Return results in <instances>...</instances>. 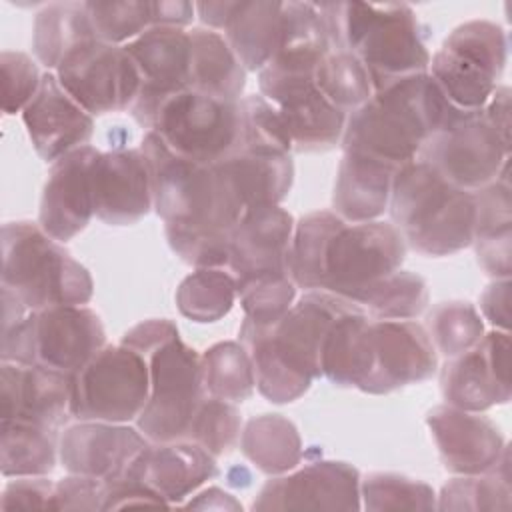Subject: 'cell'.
<instances>
[{
  "mask_svg": "<svg viewBox=\"0 0 512 512\" xmlns=\"http://www.w3.org/2000/svg\"><path fill=\"white\" fill-rule=\"evenodd\" d=\"M458 110L428 72L394 82L348 114L342 150L400 168L414 160L422 144Z\"/></svg>",
  "mask_w": 512,
  "mask_h": 512,
  "instance_id": "obj_1",
  "label": "cell"
},
{
  "mask_svg": "<svg viewBox=\"0 0 512 512\" xmlns=\"http://www.w3.org/2000/svg\"><path fill=\"white\" fill-rule=\"evenodd\" d=\"M330 50L352 52L366 68L374 92L426 74L430 52L408 4L320 2Z\"/></svg>",
  "mask_w": 512,
  "mask_h": 512,
  "instance_id": "obj_2",
  "label": "cell"
},
{
  "mask_svg": "<svg viewBox=\"0 0 512 512\" xmlns=\"http://www.w3.org/2000/svg\"><path fill=\"white\" fill-rule=\"evenodd\" d=\"M150 174L152 206L164 224L232 234L246 206L226 170L198 164L172 152L158 134L146 132L140 144Z\"/></svg>",
  "mask_w": 512,
  "mask_h": 512,
  "instance_id": "obj_3",
  "label": "cell"
},
{
  "mask_svg": "<svg viewBox=\"0 0 512 512\" xmlns=\"http://www.w3.org/2000/svg\"><path fill=\"white\" fill-rule=\"evenodd\" d=\"M388 212L406 246L422 256H450L472 246L474 192L450 184L420 158L396 170Z\"/></svg>",
  "mask_w": 512,
  "mask_h": 512,
  "instance_id": "obj_4",
  "label": "cell"
},
{
  "mask_svg": "<svg viewBox=\"0 0 512 512\" xmlns=\"http://www.w3.org/2000/svg\"><path fill=\"white\" fill-rule=\"evenodd\" d=\"M2 288L34 312L84 306L92 298L94 282L90 272L38 222L16 220L2 226Z\"/></svg>",
  "mask_w": 512,
  "mask_h": 512,
  "instance_id": "obj_5",
  "label": "cell"
},
{
  "mask_svg": "<svg viewBox=\"0 0 512 512\" xmlns=\"http://www.w3.org/2000/svg\"><path fill=\"white\" fill-rule=\"evenodd\" d=\"M102 346L106 332L88 306H52L28 312L2 330V362L36 364L74 376Z\"/></svg>",
  "mask_w": 512,
  "mask_h": 512,
  "instance_id": "obj_6",
  "label": "cell"
},
{
  "mask_svg": "<svg viewBox=\"0 0 512 512\" xmlns=\"http://www.w3.org/2000/svg\"><path fill=\"white\" fill-rule=\"evenodd\" d=\"M506 58L504 28L490 20H468L430 56L428 74L456 108L482 110L498 86Z\"/></svg>",
  "mask_w": 512,
  "mask_h": 512,
  "instance_id": "obj_7",
  "label": "cell"
},
{
  "mask_svg": "<svg viewBox=\"0 0 512 512\" xmlns=\"http://www.w3.org/2000/svg\"><path fill=\"white\" fill-rule=\"evenodd\" d=\"M148 394V360L122 342L106 344L72 376V418L128 424Z\"/></svg>",
  "mask_w": 512,
  "mask_h": 512,
  "instance_id": "obj_8",
  "label": "cell"
},
{
  "mask_svg": "<svg viewBox=\"0 0 512 512\" xmlns=\"http://www.w3.org/2000/svg\"><path fill=\"white\" fill-rule=\"evenodd\" d=\"M150 132L186 160L216 164L240 148V100L180 90L164 100Z\"/></svg>",
  "mask_w": 512,
  "mask_h": 512,
  "instance_id": "obj_9",
  "label": "cell"
},
{
  "mask_svg": "<svg viewBox=\"0 0 512 512\" xmlns=\"http://www.w3.org/2000/svg\"><path fill=\"white\" fill-rule=\"evenodd\" d=\"M146 360L150 394L136 418V428L148 442L186 440L194 412L206 396L200 354L178 336L154 350Z\"/></svg>",
  "mask_w": 512,
  "mask_h": 512,
  "instance_id": "obj_10",
  "label": "cell"
},
{
  "mask_svg": "<svg viewBox=\"0 0 512 512\" xmlns=\"http://www.w3.org/2000/svg\"><path fill=\"white\" fill-rule=\"evenodd\" d=\"M416 158L428 162L450 184L476 192L508 166L510 146L482 110H458L422 144Z\"/></svg>",
  "mask_w": 512,
  "mask_h": 512,
  "instance_id": "obj_11",
  "label": "cell"
},
{
  "mask_svg": "<svg viewBox=\"0 0 512 512\" xmlns=\"http://www.w3.org/2000/svg\"><path fill=\"white\" fill-rule=\"evenodd\" d=\"M406 242L392 222H344L324 256L322 290L352 302L376 280L400 270Z\"/></svg>",
  "mask_w": 512,
  "mask_h": 512,
  "instance_id": "obj_12",
  "label": "cell"
},
{
  "mask_svg": "<svg viewBox=\"0 0 512 512\" xmlns=\"http://www.w3.org/2000/svg\"><path fill=\"white\" fill-rule=\"evenodd\" d=\"M62 88L92 116L130 110L140 74L124 46L98 38L74 48L54 70Z\"/></svg>",
  "mask_w": 512,
  "mask_h": 512,
  "instance_id": "obj_13",
  "label": "cell"
},
{
  "mask_svg": "<svg viewBox=\"0 0 512 512\" xmlns=\"http://www.w3.org/2000/svg\"><path fill=\"white\" fill-rule=\"evenodd\" d=\"M124 50L140 74V92L130 114L150 132L164 100L188 88L190 34L186 28L152 26L124 44Z\"/></svg>",
  "mask_w": 512,
  "mask_h": 512,
  "instance_id": "obj_14",
  "label": "cell"
},
{
  "mask_svg": "<svg viewBox=\"0 0 512 512\" xmlns=\"http://www.w3.org/2000/svg\"><path fill=\"white\" fill-rule=\"evenodd\" d=\"M440 390L448 406L466 412H484L496 404H506L512 396L510 334L504 330L484 332L474 348L446 358Z\"/></svg>",
  "mask_w": 512,
  "mask_h": 512,
  "instance_id": "obj_15",
  "label": "cell"
},
{
  "mask_svg": "<svg viewBox=\"0 0 512 512\" xmlns=\"http://www.w3.org/2000/svg\"><path fill=\"white\" fill-rule=\"evenodd\" d=\"M360 472L340 460H318L268 480L252 510H360Z\"/></svg>",
  "mask_w": 512,
  "mask_h": 512,
  "instance_id": "obj_16",
  "label": "cell"
},
{
  "mask_svg": "<svg viewBox=\"0 0 512 512\" xmlns=\"http://www.w3.org/2000/svg\"><path fill=\"white\" fill-rule=\"evenodd\" d=\"M372 368L360 390L390 394L408 384L432 378L438 370V352L416 320H372Z\"/></svg>",
  "mask_w": 512,
  "mask_h": 512,
  "instance_id": "obj_17",
  "label": "cell"
},
{
  "mask_svg": "<svg viewBox=\"0 0 512 512\" xmlns=\"http://www.w3.org/2000/svg\"><path fill=\"white\" fill-rule=\"evenodd\" d=\"M360 308L356 302L326 292L306 290L290 310L268 328L274 350L300 374L320 378L322 344L332 324L346 312Z\"/></svg>",
  "mask_w": 512,
  "mask_h": 512,
  "instance_id": "obj_18",
  "label": "cell"
},
{
  "mask_svg": "<svg viewBox=\"0 0 512 512\" xmlns=\"http://www.w3.org/2000/svg\"><path fill=\"white\" fill-rule=\"evenodd\" d=\"M22 120L36 154L48 164L88 146L94 134V116L62 88L50 70L42 74L38 92L22 110Z\"/></svg>",
  "mask_w": 512,
  "mask_h": 512,
  "instance_id": "obj_19",
  "label": "cell"
},
{
  "mask_svg": "<svg viewBox=\"0 0 512 512\" xmlns=\"http://www.w3.org/2000/svg\"><path fill=\"white\" fill-rule=\"evenodd\" d=\"M146 444V436L128 424L82 420L62 432L60 462L68 474L110 482L124 478Z\"/></svg>",
  "mask_w": 512,
  "mask_h": 512,
  "instance_id": "obj_20",
  "label": "cell"
},
{
  "mask_svg": "<svg viewBox=\"0 0 512 512\" xmlns=\"http://www.w3.org/2000/svg\"><path fill=\"white\" fill-rule=\"evenodd\" d=\"M90 184L94 216L108 226L136 224L154 208L140 148L98 152L90 166Z\"/></svg>",
  "mask_w": 512,
  "mask_h": 512,
  "instance_id": "obj_21",
  "label": "cell"
},
{
  "mask_svg": "<svg viewBox=\"0 0 512 512\" xmlns=\"http://www.w3.org/2000/svg\"><path fill=\"white\" fill-rule=\"evenodd\" d=\"M426 424L444 468L458 476L492 472L508 448L498 426L480 412L442 404L428 412Z\"/></svg>",
  "mask_w": 512,
  "mask_h": 512,
  "instance_id": "obj_22",
  "label": "cell"
},
{
  "mask_svg": "<svg viewBox=\"0 0 512 512\" xmlns=\"http://www.w3.org/2000/svg\"><path fill=\"white\" fill-rule=\"evenodd\" d=\"M2 418L62 428L72 418V376L36 364H0Z\"/></svg>",
  "mask_w": 512,
  "mask_h": 512,
  "instance_id": "obj_23",
  "label": "cell"
},
{
  "mask_svg": "<svg viewBox=\"0 0 512 512\" xmlns=\"http://www.w3.org/2000/svg\"><path fill=\"white\" fill-rule=\"evenodd\" d=\"M98 152L88 144L58 158L50 166L48 180L42 188L38 224L60 244L80 234L94 216L90 166Z\"/></svg>",
  "mask_w": 512,
  "mask_h": 512,
  "instance_id": "obj_24",
  "label": "cell"
},
{
  "mask_svg": "<svg viewBox=\"0 0 512 512\" xmlns=\"http://www.w3.org/2000/svg\"><path fill=\"white\" fill-rule=\"evenodd\" d=\"M216 474L218 466L212 454L190 440H174L148 442L124 478L146 486L168 506H180Z\"/></svg>",
  "mask_w": 512,
  "mask_h": 512,
  "instance_id": "obj_25",
  "label": "cell"
},
{
  "mask_svg": "<svg viewBox=\"0 0 512 512\" xmlns=\"http://www.w3.org/2000/svg\"><path fill=\"white\" fill-rule=\"evenodd\" d=\"M294 224L292 214L280 204L246 210L232 232L226 270L236 282L264 274H288Z\"/></svg>",
  "mask_w": 512,
  "mask_h": 512,
  "instance_id": "obj_26",
  "label": "cell"
},
{
  "mask_svg": "<svg viewBox=\"0 0 512 512\" xmlns=\"http://www.w3.org/2000/svg\"><path fill=\"white\" fill-rule=\"evenodd\" d=\"M472 244L480 268L496 278L512 274V188L508 166L498 178L474 192Z\"/></svg>",
  "mask_w": 512,
  "mask_h": 512,
  "instance_id": "obj_27",
  "label": "cell"
},
{
  "mask_svg": "<svg viewBox=\"0 0 512 512\" xmlns=\"http://www.w3.org/2000/svg\"><path fill=\"white\" fill-rule=\"evenodd\" d=\"M398 168L356 152H344L332 206L344 222H370L388 210L392 178Z\"/></svg>",
  "mask_w": 512,
  "mask_h": 512,
  "instance_id": "obj_28",
  "label": "cell"
},
{
  "mask_svg": "<svg viewBox=\"0 0 512 512\" xmlns=\"http://www.w3.org/2000/svg\"><path fill=\"white\" fill-rule=\"evenodd\" d=\"M284 26V2L240 0L222 36L246 72H260L276 54Z\"/></svg>",
  "mask_w": 512,
  "mask_h": 512,
  "instance_id": "obj_29",
  "label": "cell"
},
{
  "mask_svg": "<svg viewBox=\"0 0 512 512\" xmlns=\"http://www.w3.org/2000/svg\"><path fill=\"white\" fill-rule=\"evenodd\" d=\"M372 320L362 308L342 314L328 330L322 354L320 376L336 386L358 388L372 368Z\"/></svg>",
  "mask_w": 512,
  "mask_h": 512,
  "instance_id": "obj_30",
  "label": "cell"
},
{
  "mask_svg": "<svg viewBox=\"0 0 512 512\" xmlns=\"http://www.w3.org/2000/svg\"><path fill=\"white\" fill-rule=\"evenodd\" d=\"M274 106L288 128L296 152L328 150L342 140L348 116L330 104L316 84L286 94Z\"/></svg>",
  "mask_w": 512,
  "mask_h": 512,
  "instance_id": "obj_31",
  "label": "cell"
},
{
  "mask_svg": "<svg viewBox=\"0 0 512 512\" xmlns=\"http://www.w3.org/2000/svg\"><path fill=\"white\" fill-rule=\"evenodd\" d=\"M218 164L232 178L246 210L280 204L294 182L290 154L238 148Z\"/></svg>",
  "mask_w": 512,
  "mask_h": 512,
  "instance_id": "obj_32",
  "label": "cell"
},
{
  "mask_svg": "<svg viewBox=\"0 0 512 512\" xmlns=\"http://www.w3.org/2000/svg\"><path fill=\"white\" fill-rule=\"evenodd\" d=\"M188 88L238 102L246 88V70L228 46L222 32L210 28H192Z\"/></svg>",
  "mask_w": 512,
  "mask_h": 512,
  "instance_id": "obj_33",
  "label": "cell"
},
{
  "mask_svg": "<svg viewBox=\"0 0 512 512\" xmlns=\"http://www.w3.org/2000/svg\"><path fill=\"white\" fill-rule=\"evenodd\" d=\"M98 38L86 2H54L44 6L32 28V52L50 72L80 44Z\"/></svg>",
  "mask_w": 512,
  "mask_h": 512,
  "instance_id": "obj_34",
  "label": "cell"
},
{
  "mask_svg": "<svg viewBox=\"0 0 512 512\" xmlns=\"http://www.w3.org/2000/svg\"><path fill=\"white\" fill-rule=\"evenodd\" d=\"M240 450L268 476L286 474L302 460L298 428L282 414H260L250 418L240 432Z\"/></svg>",
  "mask_w": 512,
  "mask_h": 512,
  "instance_id": "obj_35",
  "label": "cell"
},
{
  "mask_svg": "<svg viewBox=\"0 0 512 512\" xmlns=\"http://www.w3.org/2000/svg\"><path fill=\"white\" fill-rule=\"evenodd\" d=\"M60 458L56 428L2 418L0 472L4 478L48 476Z\"/></svg>",
  "mask_w": 512,
  "mask_h": 512,
  "instance_id": "obj_36",
  "label": "cell"
},
{
  "mask_svg": "<svg viewBox=\"0 0 512 512\" xmlns=\"http://www.w3.org/2000/svg\"><path fill=\"white\" fill-rule=\"evenodd\" d=\"M238 336L250 354L256 388L266 400L274 404H288L304 396L314 380L284 362L272 346L268 328L254 326L244 318Z\"/></svg>",
  "mask_w": 512,
  "mask_h": 512,
  "instance_id": "obj_37",
  "label": "cell"
},
{
  "mask_svg": "<svg viewBox=\"0 0 512 512\" xmlns=\"http://www.w3.org/2000/svg\"><path fill=\"white\" fill-rule=\"evenodd\" d=\"M344 220L332 210H316L294 224L288 250V276L296 288L322 290L324 256L334 232Z\"/></svg>",
  "mask_w": 512,
  "mask_h": 512,
  "instance_id": "obj_38",
  "label": "cell"
},
{
  "mask_svg": "<svg viewBox=\"0 0 512 512\" xmlns=\"http://www.w3.org/2000/svg\"><path fill=\"white\" fill-rule=\"evenodd\" d=\"M510 452L504 450L496 468L486 474H468L448 480L440 496H436V510L456 512H480V510H502L508 512L512 506L510 488Z\"/></svg>",
  "mask_w": 512,
  "mask_h": 512,
  "instance_id": "obj_39",
  "label": "cell"
},
{
  "mask_svg": "<svg viewBox=\"0 0 512 512\" xmlns=\"http://www.w3.org/2000/svg\"><path fill=\"white\" fill-rule=\"evenodd\" d=\"M428 284L410 270H396L370 284L356 304L370 320H414L428 306Z\"/></svg>",
  "mask_w": 512,
  "mask_h": 512,
  "instance_id": "obj_40",
  "label": "cell"
},
{
  "mask_svg": "<svg viewBox=\"0 0 512 512\" xmlns=\"http://www.w3.org/2000/svg\"><path fill=\"white\" fill-rule=\"evenodd\" d=\"M200 362L208 396L238 404L254 394V368L242 342H218L200 354Z\"/></svg>",
  "mask_w": 512,
  "mask_h": 512,
  "instance_id": "obj_41",
  "label": "cell"
},
{
  "mask_svg": "<svg viewBox=\"0 0 512 512\" xmlns=\"http://www.w3.org/2000/svg\"><path fill=\"white\" fill-rule=\"evenodd\" d=\"M236 298V280L226 268H196L176 288L180 314L200 324L224 318Z\"/></svg>",
  "mask_w": 512,
  "mask_h": 512,
  "instance_id": "obj_42",
  "label": "cell"
},
{
  "mask_svg": "<svg viewBox=\"0 0 512 512\" xmlns=\"http://www.w3.org/2000/svg\"><path fill=\"white\" fill-rule=\"evenodd\" d=\"M316 86L324 98L346 116L368 102L374 94L364 64L346 50H330L316 70Z\"/></svg>",
  "mask_w": 512,
  "mask_h": 512,
  "instance_id": "obj_43",
  "label": "cell"
},
{
  "mask_svg": "<svg viewBox=\"0 0 512 512\" xmlns=\"http://www.w3.org/2000/svg\"><path fill=\"white\" fill-rule=\"evenodd\" d=\"M424 328L436 352L446 358L468 352L484 336V320L476 306L466 300H448L436 304L430 310Z\"/></svg>",
  "mask_w": 512,
  "mask_h": 512,
  "instance_id": "obj_44",
  "label": "cell"
},
{
  "mask_svg": "<svg viewBox=\"0 0 512 512\" xmlns=\"http://www.w3.org/2000/svg\"><path fill=\"white\" fill-rule=\"evenodd\" d=\"M360 504L370 512L436 510V492L422 480L394 472H372L360 478Z\"/></svg>",
  "mask_w": 512,
  "mask_h": 512,
  "instance_id": "obj_45",
  "label": "cell"
},
{
  "mask_svg": "<svg viewBox=\"0 0 512 512\" xmlns=\"http://www.w3.org/2000/svg\"><path fill=\"white\" fill-rule=\"evenodd\" d=\"M244 318L260 328H272L294 304L296 284L288 274H264L236 282Z\"/></svg>",
  "mask_w": 512,
  "mask_h": 512,
  "instance_id": "obj_46",
  "label": "cell"
},
{
  "mask_svg": "<svg viewBox=\"0 0 512 512\" xmlns=\"http://www.w3.org/2000/svg\"><path fill=\"white\" fill-rule=\"evenodd\" d=\"M240 432L242 418L236 404L206 394L194 412L186 440L218 458L236 446Z\"/></svg>",
  "mask_w": 512,
  "mask_h": 512,
  "instance_id": "obj_47",
  "label": "cell"
},
{
  "mask_svg": "<svg viewBox=\"0 0 512 512\" xmlns=\"http://www.w3.org/2000/svg\"><path fill=\"white\" fill-rule=\"evenodd\" d=\"M86 10L98 40L124 46L154 26L150 0L86 2Z\"/></svg>",
  "mask_w": 512,
  "mask_h": 512,
  "instance_id": "obj_48",
  "label": "cell"
},
{
  "mask_svg": "<svg viewBox=\"0 0 512 512\" xmlns=\"http://www.w3.org/2000/svg\"><path fill=\"white\" fill-rule=\"evenodd\" d=\"M240 148L292 154V140L278 108L262 94L240 98Z\"/></svg>",
  "mask_w": 512,
  "mask_h": 512,
  "instance_id": "obj_49",
  "label": "cell"
},
{
  "mask_svg": "<svg viewBox=\"0 0 512 512\" xmlns=\"http://www.w3.org/2000/svg\"><path fill=\"white\" fill-rule=\"evenodd\" d=\"M164 234L172 252L194 268H226L232 234L164 224Z\"/></svg>",
  "mask_w": 512,
  "mask_h": 512,
  "instance_id": "obj_50",
  "label": "cell"
},
{
  "mask_svg": "<svg viewBox=\"0 0 512 512\" xmlns=\"http://www.w3.org/2000/svg\"><path fill=\"white\" fill-rule=\"evenodd\" d=\"M2 72V110L4 114L22 112L40 88L42 74L28 54L4 50L0 54Z\"/></svg>",
  "mask_w": 512,
  "mask_h": 512,
  "instance_id": "obj_51",
  "label": "cell"
},
{
  "mask_svg": "<svg viewBox=\"0 0 512 512\" xmlns=\"http://www.w3.org/2000/svg\"><path fill=\"white\" fill-rule=\"evenodd\" d=\"M104 486H106L104 480L70 474L54 482L52 510H80V512L102 510Z\"/></svg>",
  "mask_w": 512,
  "mask_h": 512,
  "instance_id": "obj_52",
  "label": "cell"
},
{
  "mask_svg": "<svg viewBox=\"0 0 512 512\" xmlns=\"http://www.w3.org/2000/svg\"><path fill=\"white\" fill-rule=\"evenodd\" d=\"M54 482L46 476H18L0 496L2 510H52Z\"/></svg>",
  "mask_w": 512,
  "mask_h": 512,
  "instance_id": "obj_53",
  "label": "cell"
},
{
  "mask_svg": "<svg viewBox=\"0 0 512 512\" xmlns=\"http://www.w3.org/2000/svg\"><path fill=\"white\" fill-rule=\"evenodd\" d=\"M178 336L180 334H178V328L174 322H170L166 318H152V320H144V322L132 326L122 336V344L140 352L144 358H148L162 344H166Z\"/></svg>",
  "mask_w": 512,
  "mask_h": 512,
  "instance_id": "obj_54",
  "label": "cell"
},
{
  "mask_svg": "<svg viewBox=\"0 0 512 512\" xmlns=\"http://www.w3.org/2000/svg\"><path fill=\"white\" fill-rule=\"evenodd\" d=\"M132 506H168L158 494L148 490L146 486L128 480L118 478L110 480L104 486V498H102V510H122Z\"/></svg>",
  "mask_w": 512,
  "mask_h": 512,
  "instance_id": "obj_55",
  "label": "cell"
},
{
  "mask_svg": "<svg viewBox=\"0 0 512 512\" xmlns=\"http://www.w3.org/2000/svg\"><path fill=\"white\" fill-rule=\"evenodd\" d=\"M510 278H496L480 294V312L494 330H510Z\"/></svg>",
  "mask_w": 512,
  "mask_h": 512,
  "instance_id": "obj_56",
  "label": "cell"
},
{
  "mask_svg": "<svg viewBox=\"0 0 512 512\" xmlns=\"http://www.w3.org/2000/svg\"><path fill=\"white\" fill-rule=\"evenodd\" d=\"M486 120L494 126L504 144L510 146V88L498 84L482 108Z\"/></svg>",
  "mask_w": 512,
  "mask_h": 512,
  "instance_id": "obj_57",
  "label": "cell"
},
{
  "mask_svg": "<svg viewBox=\"0 0 512 512\" xmlns=\"http://www.w3.org/2000/svg\"><path fill=\"white\" fill-rule=\"evenodd\" d=\"M154 26L186 28L196 16V4L184 0H158L152 2Z\"/></svg>",
  "mask_w": 512,
  "mask_h": 512,
  "instance_id": "obj_58",
  "label": "cell"
},
{
  "mask_svg": "<svg viewBox=\"0 0 512 512\" xmlns=\"http://www.w3.org/2000/svg\"><path fill=\"white\" fill-rule=\"evenodd\" d=\"M180 506L194 508V510H230V512L242 510V504L232 494H228L216 486H210V488L194 494V498H190L188 502H182Z\"/></svg>",
  "mask_w": 512,
  "mask_h": 512,
  "instance_id": "obj_59",
  "label": "cell"
},
{
  "mask_svg": "<svg viewBox=\"0 0 512 512\" xmlns=\"http://www.w3.org/2000/svg\"><path fill=\"white\" fill-rule=\"evenodd\" d=\"M234 8H236V2H230V0H224V2H196V16L210 30H224V26H226Z\"/></svg>",
  "mask_w": 512,
  "mask_h": 512,
  "instance_id": "obj_60",
  "label": "cell"
}]
</instances>
